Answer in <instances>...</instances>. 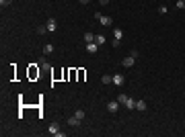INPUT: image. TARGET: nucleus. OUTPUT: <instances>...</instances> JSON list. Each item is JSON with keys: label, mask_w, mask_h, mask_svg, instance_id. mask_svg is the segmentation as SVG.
Segmentation results:
<instances>
[{"label": "nucleus", "mask_w": 185, "mask_h": 137, "mask_svg": "<svg viewBox=\"0 0 185 137\" xmlns=\"http://www.w3.org/2000/svg\"><path fill=\"white\" fill-rule=\"evenodd\" d=\"M95 16H97V20L101 22L103 27H111V25H113V18H111V16H105V14H101V12H97Z\"/></svg>", "instance_id": "f257e3e1"}, {"label": "nucleus", "mask_w": 185, "mask_h": 137, "mask_svg": "<svg viewBox=\"0 0 185 137\" xmlns=\"http://www.w3.org/2000/svg\"><path fill=\"white\" fill-rule=\"evenodd\" d=\"M45 27H48V33H56V29H58L56 18H48V20H45Z\"/></svg>", "instance_id": "f03ea898"}, {"label": "nucleus", "mask_w": 185, "mask_h": 137, "mask_svg": "<svg viewBox=\"0 0 185 137\" xmlns=\"http://www.w3.org/2000/svg\"><path fill=\"white\" fill-rule=\"evenodd\" d=\"M107 110H109V112H117V110H119V100H111V102H107Z\"/></svg>", "instance_id": "7ed1b4c3"}, {"label": "nucleus", "mask_w": 185, "mask_h": 137, "mask_svg": "<svg viewBox=\"0 0 185 137\" xmlns=\"http://www.w3.org/2000/svg\"><path fill=\"white\" fill-rule=\"evenodd\" d=\"M134 63H136V57H132V55H128V57L121 59V65H124V67H132Z\"/></svg>", "instance_id": "20e7f679"}, {"label": "nucleus", "mask_w": 185, "mask_h": 137, "mask_svg": "<svg viewBox=\"0 0 185 137\" xmlns=\"http://www.w3.org/2000/svg\"><path fill=\"white\" fill-rule=\"evenodd\" d=\"M113 84H115V86H124V84H126V78H124L121 74H115V76H113Z\"/></svg>", "instance_id": "39448f33"}, {"label": "nucleus", "mask_w": 185, "mask_h": 137, "mask_svg": "<svg viewBox=\"0 0 185 137\" xmlns=\"http://www.w3.org/2000/svg\"><path fill=\"white\" fill-rule=\"evenodd\" d=\"M86 51H88V53H97V51H99V45H97L95 41H92V43H86Z\"/></svg>", "instance_id": "423d86ee"}, {"label": "nucleus", "mask_w": 185, "mask_h": 137, "mask_svg": "<svg viewBox=\"0 0 185 137\" xmlns=\"http://www.w3.org/2000/svg\"><path fill=\"white\" fill-rule=\"evenodd\" d=\"M68 125H70V127H78V125H80V119H78L76 115H72V117H68Z\"/></svg>", "instance_id": "0eeeda50"}, {"label": "nucleus", "mask_w": 185, "mask_h": 137, "mask_svg": "<svg viewBox=\"0 0 185 137\" xmlns=\"http://www.w3.org/2000/svg\"><path fill=\"white\" fill-rule=\"evenodd\" d=\"M124 106H126V108H130V110H134V108H136V100L128 96V100H126V104H124Z\"/></svg>", "instance_id": "6e6552de"}, {"label": "nucleus", "mask_w": 185, "mask_h": 137, "mask_svg": "<svg viewBox=\"0 0 185 137\" xmlns=\"http://www.w3.org/2000/svg\"><path fill=\"white\" fill-rule=\"evenodd\" d=\"M146 100H136V110H146Z\"/></svg>", "instance_id": "1a4fd4ad"}, {"label": "nucleus", "mask_w": 185, "mask_h": 137, "mask_svg": "<svg viewBox=\"0 0 185 137\" xmlns=\"http://www.w3.org/2000/svg\"><path fill=\"white\" fill-rule=\"evenodd\" d=\"M95 43L99 45V47H101V45H105V37H103V35H95Z\"/></svg>", "instance_id": "9d476101"}, {"label": "nucleus", "mask_w": 185, "mask_h": 137, "mask_svg": "<svg viewBox=\"0 0 185 137\" xmlns=\"http://www.w3.org/2000/svg\"><path fill=\"white\" fill-rule=\"evenodd\" d=\"M48 131H50V133H52V135H56V133H58V131H60V127H58V123H52V125H50V129H48Z\"/></svg>", "instance_id": "9b49d317"}, {"label": "nucleus", "mask_w": 185, "mask_h": 137, "mask_svg": "<svg viewBox=\"0 0 185 137\" xmlns=\"http://www.w3.org/2000/svg\"><path fill=\"white\" fill-rule=\"evenodd\" d=\"M113 37L121 41V39H124V31H121V29H115V31H113Z\"/></svg>", "instance_id": "f8f14e48"}, {"label": "nucleus", "mask_w": 185, "mask_h": 137, "mask_svg": "<svg viewBox=\"0 0 185 137\" xmlns=\"http://www.w3.org/2000/svg\"><path fill=\"white\" fill-rule=\"evenodd\" d=\"M101 82H103V84H113V76H109V74H105Z\"/></svg>", "instance_id": "ddd939ff"}, {"label": "nucleus", "mask_w": 185, "mask_h": 137, "mask_svg": "<svg viewBox=\"0 0 185 137\" xmlns=\"http://www.w3.org/2000/svg\"><path fill=\"white\" fill-rule=\"evenodd\" d=\"M84 41L86 43H92V41H95V35H92V33H84Z\"/></svg>", "instance_id": "4468645a"}, {"label": "nucleus", "mask_w": 185, "mask_h": 137, "mask_svg": "<svg viewBox=\"0 0 185 137\" xmlns=\"http://www.w3.org/2000/svg\"><path fill=\"white\" fill-rule=\"evenodd\" d=\"M52 51H54V45H52V43H48V45L43 47V53L48 55V53H52Z\"/></svg>", "instance_id": "2eb2a0df"}, {"label": "nucleus", "mask_w": 185, "mask_h": 137, "mask_svg": "<svg viewBox=\"0 0 185 137\" xmlns=\"http://www.w3.org/2000/svg\"><path fill=\"white\" fill-rule=\"evenodd\" d=\"M45 33H48V27H45V25L37 27V35H45Z\"/></svg>", "instance_id": "dca6fc26"}, {"label": "nucleus", "mask_w": 185, "mask_h": 137, "mask_svg": "<svg viewBox=\"0 0 185 137\" xmlns=\"http://www.w3.org/2000/svg\"><path fill=\"white\" fill-rule=\"evenodd\" d=\"M74 115H76V117H78V119L82 121V119H84V110H82V108H78V110L74 112Z\"/></svg>", "instance_id": "f3484780"}, {"label": "nucleus", "mask_w": 185, "mask_h": 137, "mask_svg": "<svg viewBox=\"0 0 185 137\" xmlns=\"http://www.w3.org/2000/svg\"><path fill=\"white\" fill-rule=\"evenodd\" d=\"M12 0H0V6H10Z\"/></svg>", "instance_id": "a211bd4d"}, {"label": "nucleus", "mask_w": 185, "mask_h": 137, "mask_svg": "<svg viewBox=\"0 0 185 137\" xmlns=\"http://www.w3.org/2000/svg\"><path fill=\"white\" fill-rule=\"evenodd\" d=\"M177 8H185V0H177Z\"/></svg>", "instance_id": "6ab92c4d"}, {"label": "nucleus", "mask_w": 185, "mask_h": 137, "mask_svg": "<svg viewBox=\"0 0 185 137\" xmlns=\"http://www.w3.org/2000/svg\"><path fill=\"white\" fill-rule=\"evenodd\" d=\"M39 65H50V63H48V59H45V57H39Z\"/></svg>", "instance_id": "aec40b11"}, {"label": "nucleus", "mask_w": 185, "mask_h": 137, "mask_svg": "<svg viewBox=\"0 0 185 137\" xmlns=\"http://www.w3.org/2000/svg\"><path fill=\"white\" fill-rule=\"evenodd\" d=\"M130 55H132V57H136V59H138V55H140V53H138V51H136V49H132V51H130Z\"/></svg>", "instance_id": "412c9836"}, {"label": "nucleus", "mask_w": 185, "mask_h": 137, "mask_svg": "<svg viewBox=\"0 0 185 137\" xmlns=\"http://www.w3.org/2000/svg\"><path fill=\"white\" fill-rule=\"evenodd\" d=\"M99 2H101V4L105 6V4H109V2H111V0H99Z\"/></svg>", "instance_id": "4be33fe9"}, {"label": "nucleus", "mask_w": 185, "mask_h": 137, "mask_svg": "<svg viewBox=\"0 0 185 137\" xmlns=\"http://www.w3.org/2000/svg\"><path fill=\"white\" fill-rule=\"evenodd\" d=\"M78 2H80V4H88V2H90V0H78Z\"/></svg>", "instance_id": "5701e85b"}]
</instances>
